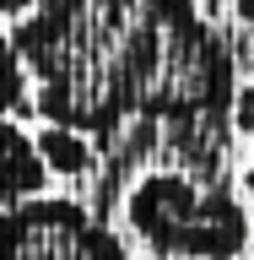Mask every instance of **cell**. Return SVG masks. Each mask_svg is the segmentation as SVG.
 Returning a JSON list of instances; mask_svg holds the SVG:
<instances>
[{
	"label": "cell",
	"mask_w": 254,
	"mask_h": 260,
	"mask_svg": "<svg viewBox=\"0 0 254 260\" xmlns=\"http://www.w3.org/2000/svg\"><path fill=\"white\" fill-rule=\"evenodd\" d=\"M49 184L44 162H38V146L16 119H0V206H22V201H38Z\"/></svg>",
	"instance_id": "4"
},
{
	"label": "cell",
	"mask_w": 254,
	"mask_h": 260,
	"mask_svg": "<svg viewBox=\"0 0 254 260\" xmlns=\"http://www.w3.org/2000/svg\"><path fill=\"white\" fill-rule=\"evenodd\" d=\"M0 260H130L119 233L81 201L38 195L0 206Z\"/></svg>",
	"instance_id": "3"
},
{
	"label": "cell",
	"mask_w": 254,
	"mask_h": 260,
	"mask_svg": "<svg viewBox=\"0 0 254 260\" xmlns=\"http://www.w3.org/2000/svg\"><path fill=\"white\" fill-rule=\"evenodd\" d=\"M11 114H32V92H27V71L16 60L11 38L0 32V119H11Z\"/></svg>",
	"instance_id": "6"
},
{
	"label": "cell",
	"mask_w": 254,
	"mask_h": 260,
	"mask_svg": "<svg viewBox=\"0 0 254 260\" xmlns=\"http://www.w3.org/2000/svg\"><path fill=\"white\" fill-rule=\"evenodd\" d=\"M27 6H32V0H0V11H6V16H22Z\"/></svg>",
	"instance_id": "7"
},
{
	"label": "cell",
	"mask_w": 254,
	"mask_h": 260,
	"mask_svg": "<svg viewBox=\"0 0 254 260\" xmlns=\"http://www.w3.org/2000/svg\"><path fill=\"white\" fill-rule=\"evenodd\" d=\"M243 184H249V201H254V168H249V179H243Z\"/></svg>",
	"instance_id": "9"
},
{
	"label": "cell",
	"mask_w": 254,
	"mask_h": 260,
	"mask_svg": "<svg viewBox=\"0 0 254 260\" xmlns=\"http://www.w3.org/2000/svg\"><path fill=\"white\" fill-rule=\"evenodd\" d=\"M125 211L130 228L168 260H233L249 244V211L222 184L184 174H146Z\"/></svg>",
	"instance_id": "2"
},
{
	"label": "cell",
	"mask_w": 254,
	"mask_h": 260,
	"mask_svg": "<svg viewBox=\"0 0 254 260\" xmlns=\"http://www.w3.org/2000/svg\"><path fill=\"white\" fill-rule=\"evenodd\" d=\"M238 16H243V22L254 27V0H238Z\"/></svg>",
	"instance_id": "8"
},
{
	"label": "cell",
	"mask_w": 254,
	"mask_h": 260,
	"mask_svg": "<svg viewBox=\"0 0 254 260\" xmlns=\"http://www.w3.org/2000/svg\"><path fill=\"white\" fill-rule=\"evenodd\" d=\"M6 38L38 81L32 114L81 141L125 119H211L238 92L195 0H32Z\"/></svg>",
	"instance_id": "1"
},
{
	"label": "cell",
	"mask_w": 254,
	"mask_h": 260,
	"mask_svg": "<svg viewBox=\"0 0 254 260\" xmlns=\"http://www.w3.org/2000/svg\"><path fill=\"white\" fill-rule=\"evenodd\" d=\"M32 146H38L44 174H81V168L92 162V146L81 141V136H70V130H54V125H49L44 136H32Z\"/></svg>",
	"instance_id": "5"
}]
</instances>
